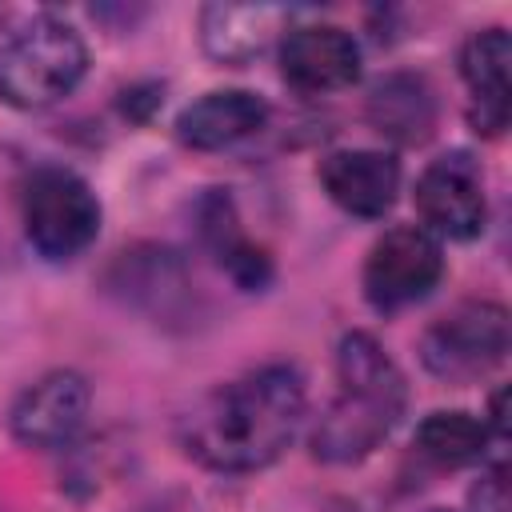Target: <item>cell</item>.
<instances>
[{
    "instance_id": "cell-1",
    "label": "cell",
    "mask_w": 512,
    "mask_h": 512,
    "mask_svg": "<svg viewBox=\"0 0 512 512\" xmlns=\"http://www.w3.org/2000/svg\"><path fill=\"white\" fill-rule=\"evenodd\" d=\"M304 408L300 368L264 364L200 396L180 420V448L208 472H260L288 452Z\"/></svg>"
},
{
    "instance_id": "cell-2",
    "label": "cell",
    "mask_w": 512,
    "mask_h": 512,
    "mask_svg": "<svg viewBox=\"0 0 512 512\" xmlns=\"http://www.w3.org/2000/svg\"><path fill=\"white\" fill-rule=\"evenodd\" d=\"M340 392L312 428V452L324 464H356L372 456L408 404V384L396 360L372 332H348L336 348Z\"/></svg>"
},
{
    "instance_id": "cell-3",
    "label": "cell",
    "mask_w": 512,
    "mask_h": 512,
    "mask_svg": "<svg viewBox=\"0 0 512 512\" xmlns=\"http://www.w3.org/2000/svg\"><path fill=\"white\" fill-rule=\"evenodd\" d=\"M88 72V48L80 32L56 16H32L0 40V104L48 108L76 92Z\"/></svg>"
},
{
    "instance_id": "cell-4",
    "label": "cell",
    "mask_w": 512,
    "mask_h": 512,
    "mask_svg": "<svg viewBox=\"0 0 512 512\" xmlns=\"http://www.w3.org/2000/svg\"><path fill=\"white\" fill-rule=\"evenodd\" d=\"M508 348H512V324H508V308L496 300H464L440 320H432L428 332L420 336L424 368L456 388L496 372L508 360Z\"/></svg>"
},
{
    "instance_id": "cell-5",
    "label": "cell",
    "mask_w": 512,
    "mask_h": 512,
    "mask_svg": "<svg viewBox=\"0 0 512 512\" xmlns=\"http://www.w3.org/2000/svg\"><path fill=\"white\" fill-rule=\"evenodd\" d=\"M24 236L44 260L80 256L100 232V200L72 168H40L24 184L20 200Z\"/></svg>"
},
{
    "instance_id": "cell-6",
    "label": "cell",
    "mask_w": 512,
    "mask_h": 512,
    "mask_svg": "<svg viewBox=\"0 0 512 512\" xmlns=\"http://www.w3.org/2000/svg\"><path fill=\"white\" fill-rule=\"evenodd\" d=\"M444 276V252L440 240L416 224L388 228L364 260V296L380 312L408 308L424 300Z\"/></svg>"
},
{
    "instance_id": "cell-7",
    "label": "cell",
    "mask_w": 512,
    "mask_h": 512,
    "mask_svg": "<svg viewBox=\"0 0 512 512\" xmlns=\"http://www.w3.org/2000/svg\"><path fill=\"white\" fill-rule=\"evenodd\" d=\"M416 212L424 220V232L432 236H448V240L480 236L488 220L480 160L464 148L436 156L416 180Z\"/></svg>"
},
{
    "instance_id": "cell-8",
    "label": "cell",
    "mask_w": 512,
    "mask_h": 512,
    "mask_svg": "<svg viewBox=\"0 0 512 512\" xmlns=\"http://www.w3.org/2000/svg\"><path fill=\"white\" fill-rule=\"evenodd\" d=\"M88 408H92L88 380L72 368H60L20 392L8 428L24 448L52 452V448H68L80 436V428L88 424Z\"/></svg>"
},
{
    "instance_id": "cell-9",
    "label": "cell",
    "mask_w": 512,
    "mask_h": 512,
    "mask_svg": "<svg viewBox=\"0 0 512 512\" xmlns=\"http://www.w3.org/2000/svg\"><path fill=\"white\" fill-rule=\"evenodd\" d=\"M280 76L308 96L352 88L360 76V44L336 24H300L280 40Z\"/></svg>"
},
{
    "instance_id": "cell-10",
    "label": "cell",
    "mask_w": 512,
    "mask_h": 512,
    "mask_svg": "<svg viewBox=\"0 0 512 512\" xmlns=\"http://www.w3.org/2000/svg\"><path fill=\"white\" fill-rule=\"evenodd\" d=\"M108 288H116L132 308L156 316L160 324L192 320V312H196L192 276L180 264V256L168 252V248L120 252V260L108 272Z\"/></svg>"
},
{
    "instance_id": "cell-11",
    "label": "cell",
    "mask_w": 512,
    "mask_h": 512,
    "mask_svg": "<svg viewBox=\"0 0 512 512\" xmlns=\"http://www.w3.org/2000/svg\"><path fill=\"white\" fill-rule=\"evenodd\" d=\"M316 176H320V188L328 192V200L360 220L384 216L400 192V164H396V156H388L380 148L328 152L320 160Z\"/></svg>"
},
{
    "instance_id": "cell-12",
    "label": "cell",
    "mask_w": 512,
    "mask_h": 512,
    "mask_svg": "<svg viewBox=\"0 0 512 512\" xmlns=\"http://www.w3.org/2000/svg\"><path fill=\"white\" fill-rule=\"evenodd\" d=\"M508 68H512V36L504 28H480L464 40L460 76L472 92L468 124L480 136H500L508 128V116H512Z\"/></svg>"
},
{
    "instance_id": "cell-13",
    "label": "cell",
    "mask_w": 512,
    "mask_h": 512,
    "mask_svg": "<svg viewBox=\"0 0 512 512\" xmlns=\"http://www.w3.org/2000/svg\"><path fill=\"white\" fill-rule=\"evenodd\" d=\"M268 116L272 108L264 96L248 88H220V92H204L176 116V136L196 152H216L256 136L268 124Z\"/></svg>"
},
{
    "instance_id": "cell-14",
    "label": "cell",
    "mask_w": 512,
    "mask_h": 512,
    "mask_svg": "<svg viewBox=\"0 0 512 512\" xmlns=\"http://www.w3.org/2000/svg\"><path fill=\"white\" fill-rule=\"evenodd\" d=\"M364 116L384 140L416 148V144L432 140L436 120H440V104H436V92H432V84L424 76L388 72V76H380L372 84Z\"/></svg>"
},
{
    "instance_id": "cell-15",
    "label": "cell",
    "mask_w": 512,
    "mask_h": 512,
    "mask_svg": "<svg viewBox=\"0 0 512 512\" xmlns=\"http://www.w3.org/2000/svg\"><path fill=\"white\" fill-rule=\"evenodd\" d=\"M196 228H200V240L208 244V252L216 256V264L232 276L236 288L256 292L272 280V256L240 232V216H236V204H232L228 192L212 188V192L200 196Z\"/></svg>"
},
{
    "instance_id": "cell-16",
    "label": "cell",
    "mask_w": 512,
    "mask_h": 512,
    "mask_svg": "<svg viewBox=\"0 0 512 512\" xmlns=\"http://www.w3.org/2000/svg\"><path fill=\"white\" fill-rule=\"evenodd\" d=\"M288 12L276 4H204L200 8V44L216 64L244 68L252 64Z\"/></svg>"
},
{
    "instance_id": "cell-17",
    "label": "cell",
    "mask_w": 512,
    "mask_h": 512,
    "mask_svg": "<svg viewBox=\"0 0 512 512\" xmlns=\"http://www.w3.org/2000/svg\"><path fill=\"white\" fill-rule=\"evenodd\" d=\"M492 432L480 416L472 412H428L420 424H416V452L440 468H464V464H476L488 448Z\"/></svg>"
},
{
    "instance_id": "cell-18",
    "label": "cell",
    "mask_w": 512,
    "mask_h": 512,
    "mask_svg": "<svg viewBox=\"0 0 512 512\" xmlns=\"http://www.w3.org/2000/svg\"><path fill=\"white\" fill-rule=\"evenodd\" d=\"M468 512H512V500H508V468L504 464H492L468 492Z\"/></svg>"
},
{
    "instance_id": "cell-19",
    "label": "cell",
    "mask_w": 512,
    "mask_h": 512,
    "mask_svg": "<svg viewBox=\"0 0 512 512\" xmlns=\"http://www.w3.org/2000/svg\"><path fill=\"white\" fill-rule=\"evenodd\" d=\"M436 512H440V508H436Z\"/></svg>"
}]
</instances>
